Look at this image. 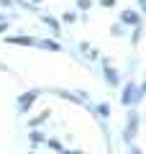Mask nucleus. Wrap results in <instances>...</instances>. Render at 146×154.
I'll list each match as a JSON object with an SVG mask.
<instances>
[{"label":"nucleus","mask_w":146,"mask_h":154,"mask_svg":"<svg viewBox=\"0 0 146 154\" xmlns=\"http://www.w3.org/2000/svg\"><path fill=\"white\" fill-rule=\"evenodd\" d=\"M123 21H131V23H138V16H136V13H128V11H126V13H123Z\"/></svg>","instance_id":"obj_1"},{"label":"nucleus","mask_w":146,"mask_h":154,"mask_svg":"<svg viewBox=\"0 0 146 154\" xmlns=\"http://www.w3.org/2000/svg\"><path fill=\"white\" fill-rule=\"evenodd\" d=\"M105 75H108V80H110V82H113V85H118V75H115L113 69H108V72H105Z\"/></svg>","instance_id":"obj_2"},{"label":"nucleus","mask_w":146,"mask_h":154,"mask_svg":"<svg viewBox=\"0 0 146 154\" xmlns=\"http://www.w3.org/2000/svg\"><path fill=\"white\" fill-rule=\"evenodd\" d=\"M103 3H105V5H113V3H115V0H103Z\"/></svg>","instance_id":"obj_3"},{"label":"nucleus","mask_w":146,"mask_h":154,"mask_svg":"<svg viewBox=\"0 0 146 154\" xmlns=\"http://www.w3.org/2000/svg\"><path fill=\"white\" fill-rule=\"evenodd\" d=\"M141 90H146V85H144V88H141Z\"/></svg>","instance_id":"obj_4"}]
</instances>
